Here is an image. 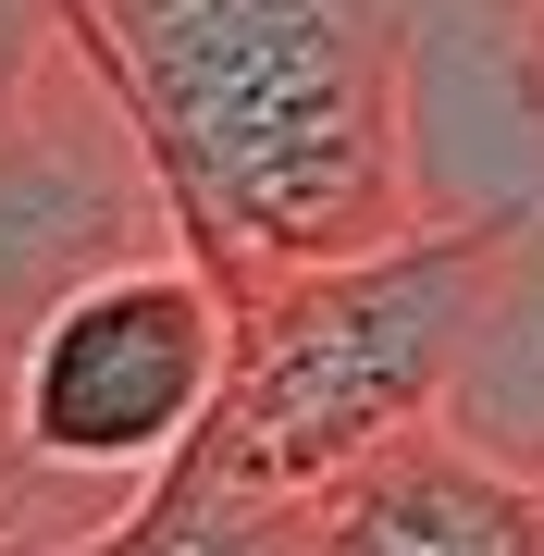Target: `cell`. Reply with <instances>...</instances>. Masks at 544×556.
Wrapping results in <instances>:
<instances>
[{"label": "cell", "instance_id": "ba28073f", "mask_svg": "<svg viewBox=\"0 0 544 556\" xmlns=\"http://www.w3.org/2000/svg\"><path fill=\"white\" fill-rule=\"evenodd\" d=\"M38 544H50V507L25 495V470L0 457V556H38Z\"/></svg>", "mask_w": 544, "mask_h": 556}, {"label": "cell", "instance_id": "277c9868", "mask_svg": "<svg viewBox=\"0 0 544 556\" xmlns=\"http://www.w3.org/2000/svg\"><path fill=\"white\" fill-rule=\"evenodd\" d=\"M408 75L433 223L470 211L544 236V0H408Z\"/></svg>", "mask_w": 544, "mask_h": 556}, {"label": "cell", "instance_id": "7a4b0ae2", "mask_svg": "<svg viewBox=\"0 0 544 556\" xmlns=\"http://www.w3.org/2000/svg\"><path fill=\"white\" fill-rule=\"evenodd\" d=\"M520 223H408L383 248L298 260V273L236 285V371L223 408L199 420V445L261 495H322L371 445L421 433L458 408L470 346L520 273Z\"/></svg>", "mask_w": 544, "mask_h": 556}, {"label": "cell", "instance_id": "3957f363", "mask_svg": "<svg viewBox=\"0 0 544 556\" xmlns=\"http://www.w3.org/2000/svg\"><path fill=\"white\" fill-rule=\"evenodd\" d=\"M223 371H236V285L186 236L124 248L62 285L25 321L13 383H0V433L50 507V544L100 532L149 470H174L199 445V420L223 408Z\"/></svg>", "mask_w": 544, "mask_h": 556}, {"label": "cell", "instance_id": "52a82bcc", "mask_svg": "<svg viewBox=\"0 0 544 556\" xmlns=\"http://www.w3.org/2000/svg\"><path fill=\"white\" fill-rule=\"evenodd\" d=\"M445 420L507 445L520 470H544V236L520 248V273H507V298L483 321V346H470V383H458Z\"/></svg>", "mask_w": 544, "mask_h": 556}, {"label": "cell", "instance_id": "5b68a950", "mask_svg": "<svg viewBox=\"0 0 544 556\" xmlns=\"http://www.w3.org/2000/svg\"><path fill=\"white\" fill-rule=\"evenodd\" d=\"M309 556H544V470L421 420L309 495Z\"/></svg>", "mask_w": 544, "mask_h": 556}, {"label": "cell", "instance_id": "6da1fadb", "mask_svg": "<svg viewBox=\"0 0 544 556\" xmlns=\"http://www.w3.org/2000/svg\"><path fill=\"white\" fill-rule=\"evenodd\" d=\"M75 38L223 285L433 223L408 0H75Z\"/></svg>", "mask_w": 544, "mask_h": 556}, {"label": "cell", "instance_id": "8992f818", "mask_svg": "<svg viewBox=\"0 0 544 556\" xmlns=\"http://www.w3.org/2000/svg\"><path fill=\"white\" fill-rule=\"evenodd\" d=\"M50 556H309V495H261L236 482L211 445H186L174 470H149L100 532L50 544Z\"/></svg>", "mask_w": 544, "mask_h": 556}]
</instances>
